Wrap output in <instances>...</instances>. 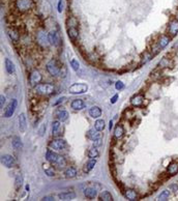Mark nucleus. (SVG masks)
Instances as JSON below:
<instances>
[{
  "label": "nucleus",
  "mask_w": 178,
  "mask_h": 201,
  "mask_svg": "<svg viewBox=\"0 0 178 201\" xmlns=\"http://www.w3.org/2000/svg\"><path fill=\"white\" fill-rule=\"evenodd\" d=\"M59 199L61 200H73L76 198V194L74 192H65V193H61V194L58 195Z\"/></svg>",
  "instance_id": "obj_23"
},
{
  "label": "nucleus",
  "mask_w": 178,
  "mask_h": 201,
  "mask_svg": "<svg viewBox=\"0 0 178 201\" xmlns=\"http://www.w3.org/2000/svg\"><path fill=\"white\" fill-rule=\"evenodd\" d=\"M84 195L88 199H94L97 195V191L94 188H87L84 191Z\"/></svg>",
  "instance_id": "obj_17"
},
{
  "label": "nucleus",
  "mask_w": 178,
  "mask_h": 201,
  "mask_svg": "<svg viewBox=\"0 0 178 201\" xmlns=\"http://www.w3.org/2000/svg\"><path fill=\"white\" fill-rule=\"evenodd\" d=\"M36 41H37V43H39V45H41V47H48V45L50 44L48 35L43 31H41V32L37 33Z\"/></svg>",
  "instance_id": "obj_8"
},
{
  "label": "nucleus",
  "mask_w": 178,
  "mask_h": 201,
  "mask_svg": "<svg viewBox=\"0 0 178 201\" xmlns=\"http://www.w3.org/2000/svg\"><path fill=\"white\" fill-rule=\"evenodd\" d=\"M41 79H43V77L39 71H33L29 77V81L32 85H37L41 81Z\"/></svg>",
  "instance_id": "obj_10"
},
{
  "label": "nucleus",
  "mask_w": 178,
  "mask_h": 201,
  "mask_svg": "<svg viewBox=\"0 0 178 201\" xmlns=\"http://www.w3.org/2000/svg\"><path fill=\"white\" fill-rule=\"evenodd\" d=\"M167 172L170 175H175L178 172V163L177 162H172L171 164H169L168 168H167Z\"/></svg>",
  "instance_id": "obj_19"
},
{
  "label": "nucleus",
  "mask_w": 178,
  "mask_h": 201,
  "mask_svg": "<svg viewBox=\"0 0 178 201\" xmlns=\"http://www.w3.org/2000/svg\"><path fill=\"white\" fill-rule=\"evenodd\" d=\"M41 200H43V201H53L54 200V197L53 196H45L43 197Z\"/></svg>",
  "instance_id": "obj_45"
},
{
  "label": "nucleus",
  "mask_w": 178,
  "mask_h": 201,
  "mask_svg": "<svg viewBox=\"0 0 178 201\" xmlns=\"http://www.w3.org/2000/svg\"><path fill=\"white\" fill-rule=\"evenodd\" d=\"M169 190H170V191H172V192L176 193V192H177V190H178V186H177V183H172V185H170Z\"/></svg>",
  "instance_id": "obj_41"
},
{
  "label": "nucleus",
  "mask_w": 178,
  "mask_h": 201,
  "mask_svg": "<svg viewBox=\"0 0 178 201\" xmlns=\"http://www.w3.org/2000/svg\"><path fill=\"white\" fill-rule=\"evenodd\" d=\"M5 69H6L7 73L11 74V75H13V74L15 73V71H16V67H15L14 62H13L11 59H8V58L5 59Z\"/></svg>",
  "instance_id": "obj_22"
},
{
  "label": "nucleus",
  "mask_w": 178,
  "mask_h": 201,
  "mask_svg": "<svg viewBox=\"0 0 178 201\" xmlns=\"http://www.w3.org/2000/svg\"><path fill=\"white\" fill-rule=\"evenodd\" d=\"M63 11V0H59L58 2V12L61 13Z\"/></svg>",
  "instance_id": "obj_43"
},
{
  "label": "nucleus",
  "mask_w": 178,
  "mask_h": 201,
  "mask_svg": "<svg viewBox=\"0 0 178 201\" xmlns=\"http://www.w3.org/2000/svg\"><path fill=\"white\" fill-rule=\"evenodd\" d=\"M48 37H49V41H50L51 45H53V46H58V45H59L60 37L57 32L51 31L48 34Z\"/></svg>",
  "instance_id": "obj_11"
},
{
  "label": "nucleus",
  "mask_w": 178,
  "mask_h": 201,
  "mask_svg": "<svg viewBox=\"0 0 178 201\" xmlns=\"http://www.w3.org/2000/svg\"><path fill=\"white\" fill-rule=\"evenodd\" d=\"M22 185H23V176L21 174H18L16 176V179H15V186H16L17 189H19Z\"/></svg>",
  "instance_id": "obj_36"
},
{
  "label": "nucleus",
  "mask_w": 178,
  "mask_h": 201,
  "mask_svg": "<svg viewBox=\"0 0 178 201\" xmlns=\"http://www.w3.org/2000/svg\"><path fill=\"white\" fill-rule=\"evenodd\" d=\"M172 49H173V50H176V51H178V41H176L175 44H174V45H173V48H172Z\"/></svg>",
  "instance_id": "obj_48"
},
{
  "label": "nucleus",
  "mask_w": 178,
  "mask_h": 201,
  "mask_svg": "<svg viewBox=\"0 0 178 201\" xmlns=\"http://www.w3.org/2000/svg\"><path fill=\"white\" fill-rule=\"evenodd\" d=\"M64 100H65V98H59V100H58L57 102H56V103H54V105H58V104H59V103H62V102H63Z\"/></svg>",
  "instance_id": "obj_47"
},
{
  "label": "nucleus",
  "mask_w": 178,
  "mask_h": 201,
  "mask_svg": "<svg viewBox=\"0 0 178 201\" xmlns=\"http://www.w3.org/2000/svg\"><path fill=\"white\" fill-rule=\"evenodd\" d=\"M117 98H118V94H115L114 96H113L111 100H110V102H111V104H115L117 102Z\"/></svg>",
  "instance_id": "obj_46"
},
{
  "label": "nucleus",
  "mask_w": 178,
  "mask_h": 201,
  "mask_svg": "<svg viewBox=\"0 0 178 201\" xmlns=\"http://www.w3.org/2000/svg\"><path fill=\"white\" fill-rule=\"evenodd\" d=\"M46 174L48 176H54L55 172H54V170H53V168H46Z\"/></svg>",
  "instance_id": "obj_42"
},
{
  "label": "nucleus",
  "mask_w": 178,
  "mask_h": 201,
  "mask_svg": "<svg viewBox=\"0 0 178 201\" xmlns=\"http://www.w3.org/2000/svg\"><path fill=\"white\" fill-rule=\"evenodd\" d=\"M87 138H89L92 141H96L97 139H101V133H100V131L96 130L95 128L91 129V130H89L87 132Z\"/></svg>",
  "instance_id": "obj_13"
},
{
  "label": "nucleus",
  "mask_w": 178,
  "mask_h": 201,
  "mask_svg": "<svg viewBox=\"0 0 178 201\" xmlns=\"http://www.w3.org/2000/svg\"><path fill=\"white\" fill-rule=\"evenodd\" d=\"M71 106L74 110H81L85 107V103L82 98H76L71 102Z\"/></svg>",
  "instance_id": "obj_14"
},
{
  "label": "nucleus",
  "mask_w": 178,
  "mask_h": 201,
  "mask_svg": "<svg viewBox=\"0 0 178 201\" xmlns=\"http://www.w3.org/2000/svg\"><path fill=\"white\" fill-rule=\"evenodd\" d=\"M95 164H96L95 159H89L88 163H87L86 166H85V168H84V171L89 172L90 170H92L94 168V166H95Z\"/></svg>",
  "instance_id": "obj_28"
},
{
  "label": "nucleus",
  "mask_w": 178,
  "mask_h": 201,
  "mask_svg": "<svg viewBox=\"0 0 178 201\" xmlns=\"http://www.w3.org/2000/svg\"><path fill=\"white\" fill-rule=\"evenodd\" d=\"M27 128V120H26V116L24 113H21L19 115V130L21 133H24Z\"/></svg>",
  "instance_id": "obj_12"
},
{
  "label": "nucleus",
  "mask_w": 178,
  "mask_h": 201,
  "mask_svg": "<svg viewBox=\"0 0 178 201\" xmlns=\"http://www.w3.org/2000/svg\"><path fill=\"white\" fill-rule=\"evenodd\" d=\"M88 89V86L86 84H83V83H75V84L71 85L69 88V93L71 94H81V93H85Z\"/></svg>",
  "instance_id": "obj_3"
},
{
  "label": "nucleus",
  "mask_w": 178,
  "mask_h": 201,
  "mask_svg": "<svg viewBox=\"0 0 178 201\" xmlns=\"http://www.w3.org/2000/svg\"><path fill=\"white\" fill-rule=\"evenodd\" d=\"M5 103V96L3 94L0 96V108H3V105Z\"/></svg>",
  "instance_id": "obj_44"
},
{
  "label": "nucleus",
  "mask_w": 178,
  "mask_h": 201,
  "mask_svg": "<svg viewBox=\"0 0 178 201\" xmlns=\"http://www.w3.org/2000/svg\"><path fill=\"white\" fill-rule=\"evenodd\" d=\"M46 158H47V160L51 163V164L55 165V166H57L58 168H64V167L66 166L65 159H64L63 157H61V155H59L58 153L52 151V150L47 151Z\"/></svg>",
  "instance_id": "obj_1"
},
{
  "label": "nucleus",
  "mask_w": 178,
  "mask_h": 201,
  "mask_svg": "<svg viewBox=\"0 0 178 201\" xmlns=\"http://www.w3.org/2000/svg\"><path fill=\"white\" fill-rule=\"evenodd\" d=\"M124 87V84L121 81H117L116 83H115V88L117 89V90H121V89Z\"/></svg>",
  "instance_id": "obj_40"
},
{
  "label": "nucleus",
  "mask_w": 178,
  "mask_h": 201,
  "mask_svg": "<svg viewBox=\"0 0 178 201\" xmlns=\"http://www.w3.org/2000/svg\"><path fill=\"white\" fill-rule=\"evenodd\" d=\"M66 146V143L63 139H56L53 140L49 143V147L51 149H54V150H62L64 149V147Z\"/></svg>",
  "instance_id": "obj_5"
},
{
  "label": "nucleus",
  "mask_w": 178,
  "mask_h": 201,
  "mask_svg": "<svg viewBox=\"0 0 178 201\" xmlns=\"http://www.w3.org/2000/svg\"><path fill=\"white\" fill-rule=\"evenodd\" d=\"M8 35L14 41H18L19 39H20V34H19V32L17 31L16 29H9L8 30Z\"/></svg>",
  "instance_id": "obj_29"
},
{
  "label": "nucleus",
  "mask_w": 178,
  "mask_h": 201,
  "mask_svg": "<svg viewBox=\"0 0 178 201\" xmlns=\"http://www.w3.org/2000/svg\"><path fill=\"white\" fill-rule=\"evenodd\" d=\"M124 196H125V198H128V200L130 201H135L138 199V194L137 192H136L135 190H132V189H128L124 192Z\"/></svg>",
  "instance_id": "obj_16"
},
{
  "label": "nucleus",
  "mask_w": 178,
  "mask_h": 201,
  "mask_svg": "<svg viewBox=\"0 0 178 201\" xmlns=\"http://www.w3.org/2000/svg\"><path fill=\"white\" fill-rule=\"evenodd\" d=\"M100 155V151L96 147H92V148L89 149L88 151V157L89 159H96Z\"/></svg>",
  "instance_id": "obj_32"
},
{
  "label": "nucleus",
  "mask_w": 178,
  "mask_h": 201,
  "mask_svg": "<svg viewBox=\"0 0 178 201\" xmlns=\"http://www.w3.org/2000/svg\"><path fill=\"white\" fill-rule=\"evenodd\" d=\"M112 127H113V121H110V122H109V129H110V130L112 129Z\"/></svg>",
  "instance_id": "obj_49"
},
{
  "label": "nucleus",
  "mask_w": 178,
  "mask_h": 201,
  "mask_svg": "<svg viewBox=\"0 0 178 201\" xmlns=\"http://www.w3.org/2000/svg\"><path fill=\"white\" fill-rule=\"evenodd\" d=\"M47 71L52 76H58L60 74V69L56 65L54 61H50L47 63Z\"/></svg>",
  "instance_id": "obj_9"
},
{
  "label": "nucleus",
  "mask_w": 178,
  "mask_h": 201,
  "mask_svg": "<svg viewBox=\"0 0 178 201\" xmlns=\"http://www.w3.org/2000/svg\"><path fill=\"white\" fill-rule=\"evenodd\" d=\"M32 4H33L32 0H17L16 1L17 8L20 9L21 12H25V11L31 8Z\"/></svg>",
  "instance_id": "obj_4"
},
{
  "label": "nucleus",
  "mask_w": 178,
  "mask_h": 201,
  "mask_svg": "<svg viewBox=\"0 0 178 201\" xmlns=\"http://www.w3.org/2000/svg\"><path fill=\"white\" fill-rule=\"evenodd\" d=\"M169 32H170V34H171L172 37H174V35H176L178 33V21L177 20L172 21L171 23H170Z\"/></svg>",
  "instance_id": "obj_21"
},
{
  "label": "nucleus",
  "mask_w": 178,
  "mask_h": 201,
  "mask_svg": "<svg viewBox=\"0 0 178 201\" xmlns=\"http://www.w3.org/2000/svg\"><path fill=\"white\" fill-rule=\"evenodd\" d=\"M143 100H144V98L142 96H136L130 100V103H132V106H135V107H140L143 104Z\"/></svg>",
  "instance_id": "obj_25"
},
{
  "label": "nucleus",
  "mask_w": 178,
  "mask_h": 201,
  "mask_svg": "<svg viewBox=\"0 0 178 201\" xmlns=\"http://www.w3.org/2000/svg\"><path fill=\"white\" fill-rule=\"evenodd\" d=\"M124 134V130H123V127L122 126H116V128H115L114 130V136L115 138H117V139H119V138H121L122 136H123Z\"/></svg>",
  "instance_id": "obj_27"
},
{
  "label": "nucleus",
  "mask_w": 178,
  "mask_h": 201,
  "mask_svg": "<svg viewBox=\"0 0 178 201\" xmlns=\"http://www.w3.org/2000/svg\"><path fill=\"white\" fill-rule=\"evenodd\" d=\"M17 106H18V102H17V100H13L12 102H11V104H8V106L5 108L4 113H3V116H4L5 118L12 117L13 114L15 113V110H16Z\"/></svg>",
  "instance_id": "obj_6"
},
{
  "label": "nucleus",
  "mask_w": 178,
  "mask_h": 201,
  "mask_svg": "<svg viewBox=\"0 0 178 201\" xmlns=\"http://www.w3.org/2000/svg\"><path fill=\"white\" fill-rule=\"evenodd\" d=\"M89 115L92 117V118H98V117L102 116V110L100 107L97 106H93L89 109Z\"/></svg>",
  "instance_id": "obj_15"
},
{
  "label": "nucleus",
  "mask_w": 178,
  "mask_h": 201,
  "mask_svg": "<svg viewBox=\"0 0 178 201\" xmlns=\"http://www.w3.org/2000/svg\"><path fill=\"white\" fill-rule=\"evenodd\" d=\"M169 196H170V191H169V190H164V191H163V192L158 195V201H166V200H168V199H169Z\"/></svg>",
  "instance_id": "obj_30"
},
{
  "label": "nucleus",
  "mask_w": 178,
  "mask_h": 201,
  "mask_svg": "<svg viewBox=\"0 0 178 201\" xmlns=\"http://www.w3.org/2000/svg\"><path fill=\"white\" fill-rule=\"evenodd\" d=\"M171 41V39H170L168 35H163V37H160V41H158V48L156 49H164L165 47L169 44V41Z\"/></svg>",
  "instance_id": "obj_20"
},
{
  "label": "nucleus",
  "mask_w": 178,
  "mask_h": 201,
  "mask_svg": "<svg viewBox=\"0 0 178 201\" xmlns=\"http://www.w3.org/2000/svg\"><path fill=\"white\" fill-rule=\"evenodd\" d=\"M100 200H103V201H112L113 200V197L112 195L110 194L108 191H104L101 195H100Z\"/></svg>",
  "instance_id": "obj_31"
},
{
  "label": "nucleus",
  "mask_w": 178,
  "mask_h": 201,
  "mask_svg": "<svg viewBox=\"0 0 178 201\" xmlns=\"http://www.w3.org/2000/svg\"><path fill=\"white\" fill-rule=\"evenodd\" d=\"M34 89L37 93L41 94V96H48V94H51L53 91H54V86H53L52 84L45 83V84L35 85Z\"/></svg>",
  "instance_id": "obj_2"
},
{
  "label": "nucleus",
  "mask_w": 178,
  "mask_h": 201,
  "mask_svg": "<svg viewBox=\"0 0 178 201\" xmlns=\"http://www.w3.org/2000/svg\"><path fill=\"white\" fill-rule=\"evenodd\" d=\"M57 117H58V119H59V121H65L66 119L69 118V113H67V111H65V110H61L60 112H58Z\"/></svg>",
  "instance_id": "obj_34"
},
{
  "label": "nucleus",
  "mask_w": 178,
  "mask_h": 201,
  "mask_svg": "<svg viewBox=\"0 0 178 201\" xmlns=\"http://www.w3.org/2000/svg\"><path fill=\"white\" fill-rule=\"evenodd\" d=\"M71 66L74 69V71H76L77 73L78 72H81L80 63H79V61H78L77 59H71Z\"/></svg>",
  "instance_id": "obj_35"
},
{
  "label": "nucleus",
  "mask_w": 178,
  "mask_h": 201,
  "mask_svg": "<svg viewBox=\"0 0 178 201\" xmlns=\"http://www.w3.org/2000/svg\"><path fill=\"white\" fill-rule=\"evenodd\" d=\"M94 128L96 129L97 131H103L104 129H105V120H103V119H97V120L95 121V124H94Z\"/></svg>",
  "instance_id": "obj_33"
},
{
  "label": "nucleus",
  "mask_w": 178,
  "mask_h": 201,
  "mask_svg": "<svg viewBox=\"0 0 178 201\" xmlns=\"http://www.w3.org/2000/svg\"><path fill=\"white\" fill-rule=\"evenodd\" d=\"M150 59H151V55L149 54V53H145V56H144L143 59H142L141 63H146V62H148Z\"/></svg>",
  "instance_id": "obj_39"
},
{
  "label": "nucleus",
  "mask_w": 178,
  "mask_h": 201,
  "mask_svg": "<svg viewBox=\"0 0 178 201\" xmlns=\"http://www.w3.org/2000/svg\"><path fill=\"white\" fill-rule=\"evenodd\" d=\"M160 65L162 67H168L169 66V58H163V60L160 62Z\"/></svg>",
  "instance_id": "obj_38"
},
{
  "label": "nucleus",
  "mask_w": 178,
  "mask_h": 201,
  "mask_svg": "<svg viewBox=\"0 0 178 201\" xmlns=\"http://www.w3.org/2000/svg\"><path fill=\"white\" fill-rule=\"evenodd\" d=\"M67 34H69V37L71 41H76L79 37V32H78V29L75 26H71L67 29Z\"/></svg>",
  "instance_id": "obj_18"
},
{
  "label": "nucleus",
  "mask_w": 178,
  "mask_h": 201,
  "mask_svg": "<svg viewBox=\"0 0 178 201\" xmlns=\"http://www.w3.org/2000/svg\"><path fill=\"white\" fill-rule=\"evenodd\" d=\"M1 163H2L3 166L7 167V168H12L15 166V159L13 155H3L1 157Z\"/></svg>",
  "instance_id": "obj_7"
},
{
  "label": "nucleus",
  "mask_w": 178,
  "mask_h": 201,
  "mask_svg": "<svg viewBox=\"0 0 178 201\" xmlns=\"http://www.w3.org/2000/svg\"><path fill=\"white\" fill-rule=\"evenodd\" d=\"M13 147L16 150H20V149L23 148V143H22V140L20 139V137H18V136L14 137V139H13Z\"/></svg>",
  "instance_id": "obj_24"
},
{
  "label": "nucleus",
  "mask_w": 178,
  "mask_h": 201,
  "mask_svg": "<svg viewBox=\"0 0 178 201\" xmlns=\"http://www.w3.org/2000/svg\"><path fill=\"white\" fill-rule=\"evenodd\" d=\"M64 174H65V177L74 178L76 175H77V169H76L75 167H69V168H67V169L65 170Z\"/></svg>",
  "instance_id": "obj_26"
},
{
  "label": "nucleus",
  "mask_w": 178,
  "mask_h": 201,
  "mask_svg": "<svg viewBox=\"0 0 178 201\" xmlns=\"http://www.w3.org/2000/svg\"><path fill=\"white\" fill-rule=\"evenodd\" d=\"M60 128V121L59 120H56V121H53L52 124V132H53V135H56Z\"/></svg>",
  "instance_id": "obj_37"
}]
</instances>
